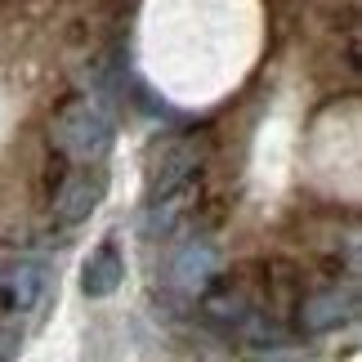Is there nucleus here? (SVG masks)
Segmentation results:
<instances>
[{
    "label": "nucleus",
    "mask_w": 362,
    "mask_h": 362,
    "mask_svg": "<svg viewBox=\"0 0 362 362\" xmlns=\"http://www.w3.org/2000/svg\"><path fill=\"white\" fill-rule=\"evenodd\" d=\"M54 144H59L67 157L76 161H99L107 148H112V121L94 99H72L54 117Z\"/></svg>",
    "instance_id": "f257e3e1"
},
{
    "label": "nucleus",
    "mask_w": 362,
    "mask_h": 362,
    "mask_svg": "<svg viewBox=\"0 0 362 362\" xmlns=\"http://www.w3.org/2000/svg\"><path fill=\"white\" fill-rule=\"evenodd\" d=\"M215 273H219V250H215V242H206V238L188 242V246L175 255V264H170V282L184 291V296H197V291H206Z\"/></svg>",
    "instance_id": "f03ea898"
},
{
    "label": "nucleus",
    "mask_w": 362,
    "mask_h": 362,
    "mask_svg": "<svg viewBox=\"0 0 362 362\" xmlns=\"http://www.w3.org/2000/svg\"><path fill=\"white\" fill-rule=\"evenodd\" d=\"M99 202H103V175L76 170V175L63 179L59 197H54V219H59V224H81V219L94 215Z\"/></svg>",
    "instance_id": "7ed1b4c3"
},
{
    "label": "nucleus",
    "mask_w": 362,
    "mask_h": 362,
    "mask_svg": "<svg viewBox=\"0 0 362 362\" xmlns=\"http://www.w3.org/2000/svg\"><path fill=\"white\" fill-rule=\"evenodd\" d=\"M197 161H202L197 139H175V144L161 152V161H157V175H152L148 197H161V192H170V188H179V184H188V179L197 175Z\"/></svg>",
    "instance_id": "20e7f679"
},
{
    "label": "nucleus",
    "mask_w": 362,
    "mask_h": 362,
    "mask_svg": "<svg viewBox=\"0 0 362 362\" xmlns=\"http://www.w3.org/2000/svg\"><path fill=\"white\" fill-rule=\"evenodd\" d=\"M40 291H45V264L40 259H18L9 264L5 273H0V296H5L9 309H32L40 300Z\"/></svg>",
    "instance_id": "39448f33"
},
{
    "label": "nucleus",
    "mask_w": 362,
    "mask_h": 362,
    "mask_svg": "<svg viewBox=\"0 0 362 362\" xmlns=\"http://www.w3.org/2000/svg\"><path fill=\"white\" fill-rule=\"evenodd\" d=\"M344 317H354V291H340V286L317 291V296H309L304 309H300L304 331H331V327H340Z\"/></svg>",
    "instance_id": "423d86ee"
},
{
    "label": "nucleus",
    "mask_w": 362,
    "mask_h": 362,
    "mask_svg": "<svg viewBox=\"0 0 362 362\" xmlns=\"http://www.w3.org/2000/svg\"><path fill=\"white\" fill-rule=\"evenodd\" d=\"M121 277H125V264L112 246H99L90 255L86 264V277H81V291H86L90 300H103V296H112V291L121 286Z\"/></svg>",
    "instance_id": "0eeeda50"
},
{
    "label": "nucleus",
    "mask_w": 362,
    "mask_h": 362,
    "mask_svg": "<svg viewBox=\"0 0 362 362\" xmlns=\"http://www.w3.org/2000/svg\"><path fill=\"white\" fill-rule=\"evenodd\" d=\"M188 197H192V179L170 188V192H161V197H152V211H148V233L152 238H161V233H170L179 224V215L188 211Z\"/></svg>",
    "instance_id": "6e6552de"
},
{
    "label": "nucleus",
    "mask_w": 362,
    "mask_h": 362,
    "mask_svg": "<svg viewBox=\"0 0 362 362\" xmlns=\"http://www.w3.org/2000/svg\"><path fill=\"white\" fill-rule=\"evenodd\" d=\"M0 362H5V358H0Z\"/></svg>",
    "instance_id": "1a4fd4ad"
}]
</instances>
